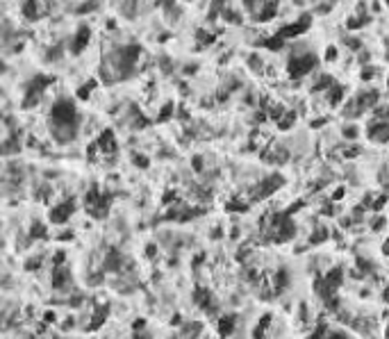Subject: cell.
<instances>
[{"instance_id": "cell-1", "label": "cell", "mask_w": 389, "mask_h": 339, "mask_svg": "<svg viewBox=\"0 0 389 339\" xmlns=\"http://www.w3.org/2000/svg\"><path fill=\"white\" fill-rule=\"evenodd\" d=\"M375 103H378V91H362V94H357L353 100L348 103V107H346V116H360V114L369 112V109L375 107Z\"/></svg>"}, {"instance_id": "cell-2", "label": "cell", "mask_w": 389, "mask_h": 339, "mask_svg": "<svg viewBox=\"0 0 389 339\" xmlns=\"http://www.w3.org/2000/svg\"><path fill=\"white\" fill-rule=\"evenodd\" d=\"M316 66V55L312 53H296L294 57L289 59V66H287V71H289L291 78H303V75H307L312 69Z\"/></svg>"}, {"instance_id": "cell-3", "label": "cell", "mask_w": 389, "mask_h": 339, "mask_svg": "<svg viewBox=\"0 0 389 339\" xmlns=\"http://www.w3.org/2000/svg\"><path fill=\"white\" fill-rule=\"evenodd\" d=\"M312 25V19L310 16H301V21H296V23H291V25H285L282 30H278V37L280 39H289V37H298V35H303L307 28Z\"/></svg>"}, {"instance_id": "cell-4", "label": "cell", "mask_w": 389, "mask_h": 339, "mask_svg": "<svg viewBox=\"0 0 389 339\" xmlns=\"http://www.w3.org/2000/svg\"><path fill=\"white\" fill-rule=\"evenodd\" d=\"M73 210H75L73 201L59 203V205H55L53 210H50V221L53 223H66L71 219V214H73Z\"/></svg>"}, {"instance_id": "cell-5", "label": "cell", "mask_w": 389, "mask_h": 339, "mask_svg": "<svg viewBox=\"0 0 389 339\" xmlns=\"http://www.w3.org/2000/svg\"><path fill=\"white\" fill-rule=\"evenodd\" d=\"M71 282V275H69V269L66 266H57V269L53 271V287H57V289H62V287H66Z\"/></svg>"}, {"instance_id": "cell-6", "label": "cell", "mask_w": 389, "mask_h": 339, "mask_svg": "<svg viewBox=\"0 0 389 339\" xmlns=\"http://www.w3.org/2000/svg\"><path fill=\"white\" fill-rule=\"evenodd\" d=\"M89 37H91V32H89V28H82L78 32V37H75V44H73V50L75 53H80V50L87 46V41H89Z\"/></svg>"}, {"instance_id": "cell-7", "label": "cell", "mask_w": 389, "mask_h": 339, "mask_svg": "<svg viewBox=\"0 0 389 339\" xmlns=\"http://www.w3.org/2000/svg\"><path fill=\"white\" fill-rule=\"evenodd\" d=\"M232 330H235V316H221V321H219V332L221 334H232Z\"/></svg>"}, {"instance_id": "cell-8", "label": "cell", "mask_w": 389, "mask_h": 339, "mask_svg": "<svg viewBox=\"0 0 389 339\" xmlns=\"http://www.w3.org/2000/svg\"><path fill=\"white\" fill-rule=\"evenodd\" d=\"M341 98H344V87H330V96H328V103L330 105H339Z\"/></svg>"}, {"instance_id": "cell-9", "label": "cell", "mask_w": 389, "mask_h": 339, "mask_svg": "<svg viewBox=\"0 0 389 339\" xmlns=\"http://www.w3.org/2000/svg\"><path fill=\"white\" fill-rule=\"evenodd\" d=\"M296 121V114L294 112H289V114H282V118L278 121V128L280 130H289L291 128V123Z\"/></svg>"}, {"instance_id": "cell-10", "label": "cell", "mask_w": 389, "mask_h": 339, "mask_svg": "<svg viewBox=\"0 0 389 339\" xmlns=\"http://www.w3.org/2000/svg\"><path fill=\"white\" fill-rule=\"evenodd\" d=\"M264 46H266V48H273V50H278V48H280V46H282V39H280V37H273V39H269V41H264Z\"/></svg>"}, {"instance_id": "cell-11", "label": "cell", "mask_w": 389, "mask_h": 339, "mask_svg": "<svg viewBox=\"0 0 389 339\" xmlns=\"http://www.w3.org/2000/svg\"><path fill=\"white\" fill-rule=\"evenodd\" d=\"M344 137L346 139H355V137H357V128H355V125H348V128H344Z\"/></svg>"}, {"instance_id": "cell-12", "label": "cell", "mask_w": 389, "mask_h": 339, "mask_svg": "<svg viewBox=\"0 0 389 339\" xmlns=\"http://www.w3.org/2000/svg\"><path fill=\"white\" fill-rule=\"evenodd\" d=\"M366 23V19H348V28L353 30V28H360V25H364Z\"/></svg>"}, {"instance_id": "cell-13", "label": "cell", "mask_w": 389, "mask_h": 339, "mask_svg": "<svg viewBox=\"0 0 389 339\" xmlns=\"http://www.w3.org/2000/svg\"><path fill=\"white\" fill-rule=\"evenodd\" d=\"M325 57H328V59H335L337 57V50L335 48H328V55H325Z\"/></svg>"}, {"instance_id": "cell-14", "label": "cell", "mask_w": 389, "mask_h": 339, "mask_svg": "<svg viewBox=\"0 0 389 339\" xmlns=\"http://www.w3.org/2000/svg\"><path fill=\"white\" fill-rule=\"evenodd\" d=\"M384 300L389 303V285H387V289H384Z\"/></svg>"}, {"instance_id": "cell-15", "label": "cell", "mask_w": 389, "mask_h": 339, "mask_svg": "<svg viewBox=\"0 0 389 339\" xmlns=\"http://www.w3.org/2000/svg\"><path fill=\"white\" fill-rule=\"evenodd\" d=\"M382 251H384V253H389V241H387V244H384V248H382Z\"/></svg>"}, {"instance_id": "cell-16", "label": "cell", "mask_w": 389, "mask_h": 339, "mask_svg": "<svg viewBox=\"0 0 389 339\" xmlns=\"http://www.w3.org/2000/svg\"><path fill=\"white\" fill-rule=\"evenodd\" d=\"M387 339H389V328H387Z\"/></svg>"}, {"instance_id": "cell-17", "label": "cell", "mask_w": 389, "mask_h": 339, "mask_svg": "<svg viewBox=\"0 0 389 339\" xmlns=\"http://www.w3.org/2000/svg\"><path fill=\"white\" fill-rule=\"evenodd\" d=\"M387 82H389V78H387Z\"/></svg>"}]
</instances>
